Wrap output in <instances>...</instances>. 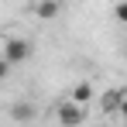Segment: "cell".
Returning <instances> with one entry per match:
<instances>
[{"instance_id": "obj_1", "label": "cell", "mask_w": 127, "mask_h": 127, "mask_svg": "<svg viewBox=\"0 0 127 127\" xmlns=\"http://www.w3.org/2000/svg\"><path fill=\"white\" fill-rule=\"evenodd\" d=\"M55 117H59L62 127H83L86 124V106L72 103V100H62V103L55 106Z\"/></svg>"}, {"instance_id": "obj_2", "label": "cell", "mask_w": 127, "mask_h": 127, "mask_svg": "<svg viewBox=\"0 0 127 127\" xmlns=\"http://www.w3.org/2000/svg\"><path fill=\"white\" fill-rule=\"evenodd\" d=\"M28 55H31V41H28V38H10V41L3 45V55H0V59L7 65H17V62H24Z\"/></svg>"}, {"instance_id": "obj_3", "label": "cell", "mask_w": 127, "mask_h": 127, "mask_svg": "<svg viewBox=\"0 0 127 127\" xmlns=\"http://www.w3.org/2000/svg\"><path fill=\"white\" fill-rule=\"evenodd\" d=\"M34 14H38L41 21H55V17L62 14V3H59V0H38V3H34Z\"/></svg>"}, {"instance_id": "obj_4", "label": "cell", "mask_w": 127, "mask_h": 127, "mask_svg": "<svg viewBox=\"0 0 127 127\" xmlns=\"http://www.w3.org/2000/svg\"><path fill=\"white\" fill-rule=\"evenodd\" d=\"M7 113H10V120L28 124V120H34V113H38V110H34V103H10V110H7Z\"/></svg>"}, {"instance_id": "obj_5", "label": "cell", "mask_w": 127, "mask_h": 127, "mask_svg": "<svg viewBox=\"0 0 127 127\" xmlns=\"http://www.w3.org/2000/svg\"><path fill=\"white\" fill-rule=\"evenodd\" d=\"M124 96H127V93H120V89H106V93H103V100H100V103H103V113H117Z\"/></svg>"}, {"instance_id": "obj_6", "label": "cell", "mask_w": 127, "mask_h": 127, "mask_svg": "<svg viewBox=\"0 0 127 127\" xmlns=\"http://www.w3.org/2000/svg\"><path fill=\"white\" fill-rule=\"evenodd\" d=\"M89 100H93V86H89V83H79V86H76V93H72V103L86 106Z\"/></svg>"}, {"instance_id": "obj_7", "label": "cell", "mask_w": 127, "mask_h": 127, "mask_svg": "<svg viewBox=\"0 0 127 127\" xmlns=\"http://www.w3.org/2000/svg\"><path fill=\"white\" fill-rule=\"evenodd\" d=\"M113 17H117L120 24H127V0H124V3H117V7H113Z\"/></svg>"}, {"instance_id": "obj_8", "label": "cell", "mask_w": 127, "mask_h": 127, "mask_svg": "<svg viewBox=\"0 0 127 127\" xmlns=\"http://www.w3.org/2000/svg\"><path fill=\"white\" fill-rule=\"evenodd\" d=\"M7 69H10V65L3 62V59H0V83H3V79H7Z\"/></svg>"}, {"instance_id": "obj_9", "label": "cell", "mask_w": 127, "mask_h": 127, "mask_svg": "<svg viewBox=\"0 0 127 127\" xmlns=\"http://www.w3.org/2000/svg\"><path fill=\"white\" fill-rule=\"evenodd\" d=\"M117 113H120V117H124V120H127V96H124V100H120V110H117Z\"/></svg>"}]
</instances>
